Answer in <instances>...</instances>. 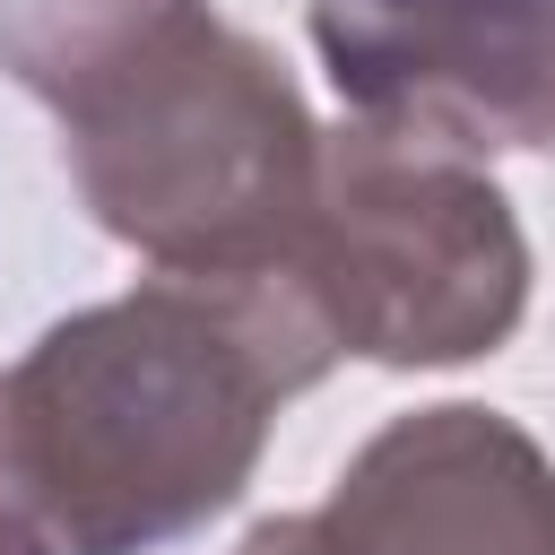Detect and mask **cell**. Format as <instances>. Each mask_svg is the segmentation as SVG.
I'll list each match as a JSON object with an SVG mask.
<instances>
[{
	"label": "cell",
	"mask_w": 555,
	"mask_h": 555,
	"mask_svg": "<svg viewBox=\"0 0 555 555\" xmlns=\"http://www.w3.org/2000/svg\"><path fill=\"white\" fill-rule=\"evenodd\" d=\"M330 338L278 286H147L0 382V555H147L234 503Z\"/></svg>",
	"instance_id": "obj_1"
},
{
	"label": "cell",
	"mask_w": 555,
	"mask_h": 555,
	"mask_svg": "<svg viewBox=\"0 0 555 555\" xmlns=\"http://www.w3.org/2000/svg\"><path fill=\"white\" fill-rule=\"evenodd\" d=\"M243 555H555V477L486 408L390 425L321 520L260 529Z\"/></svg>",
	"instance_id": "obj_3"
},
{
	"label": "cell",
	"mask_w": 555,
	"mask_h": 555,
	"mask_svg": "<svg viewBox=\"0 0 555 555\" xmlns=\"http://www.w3.org/2000/svg\"><path fill=\"white\" fill-rule=\"evenodd\" d=\"M338 95L399 147H555V0H312Z\"/></svg>",
	"instance_id": "obj_2"
}]
</instances>
